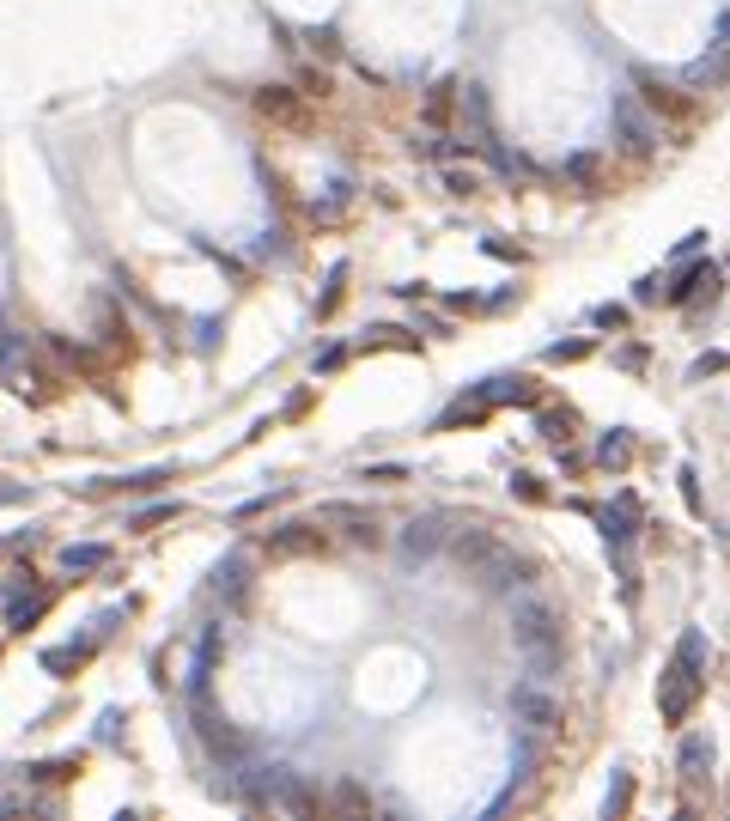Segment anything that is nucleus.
<instances>
[{"label": "nucleus", "instance_id": "1", "mask_svg": "<svg viewBox=\"0 0 730 821\" xmlns=\"http://www.w3.org/2000/svg\"><path fill=\"white\" fill-rule=\"evenodd\" d=\"M700 694H706V639L688 627L676 639V657L664 663V676H657V712H664V724H688Z\"/></svg>", "mask_w": 730, "mask_h": 821}, {"label": "nucleus", "instance_id": "2", "mask_svg": "<svg viewBox=\"0 0 730 821\" xmlns=\"http://www.w3.org/2000/svg\"><path fill=\"white\" fill-rule=\"evenodd\" d=\"M244 803L250 809H280V815H299V821H311V815H323L329 809V797H317L292 767H250L244 773Z\"/></svg>", "mask_w": 730, "mask_h": 821}, {"label": "nucleus", "instance_id": "3", "mask_svg": "<svg viewBox=\"0 0 730 821\" xmlns=\"http://www.w3.org/2000/svg\"><path fill=\"white\" fill-rule=\"evenodd\" d=\"M511 645H518L536 669H554L560 651H566V627H560V609L542 603V596H524L518 609H511Z\"/></svg>", "mask_w": 730, "mask_h": 821}, {"label": "nucleus", "instance_id": "4", "mask_svg": "<svg viewBox=\"0 0 730 821\" xmlns=\"http://www.w3.org/2000/svg\"><path fill=\"white\" fill-rule=\"evenodd\" d=\"M195 730H201V742H207V755L213 761H244V730L232 724V718H219L213 712V700H207V676H195Z\"/></svg>", "mask_w": 730, "mask_h": 821}, {"label": "nucleus", "instance_id": "5", "mask_svg": "<svg viewBox=\"0 0 730 821\" xmlns=\"http://www.w3.org/2000/svg\"><path fill=\"white\" fill-rule=\"evenodd\" d=\"M317 524L341 530L353 548H378V542H384L378 511H372V505H353V499H323V505H317Z\"/></svg>", "mask_w": 730, "mask_h": 821}, {"label": "nucleus", "instance_id": "6", "mask_svg": "<svg viewBox=\"0 0 730 821\" xmlns=\"http://www.w3.org/2000/svg\"><path fill=\"white\" fill-rule=\"evenodd\" d=\"M256 116L274 122V128L305 134V128H311V98L292 92V86H262V92H256Z\"/></svg>", "mask_w": 730, "mask_h": 821}, {"label": "nucleus", "instance_id": "7", "mask_svg": "<svg viewBox=\"0 0 730 821\" xmlns=\"http://www.w3.org/2000/svg\"><path fill=\"white\" fill-rule=\"evenodd\" d=\"M615 134H621V146H627L633 159H651V153H657V128H651V116H645L639 98H615Z\"/></svg>", "mask_w": 730, "mask_h": 821}, {"label": "nucleus", "instance_id": "8", "mask_svg": "<svg viewBox=\"0 0 730 821\" xmlns=\"http://www.w3.org/2000/svg\"><path fill=\"white\" fill-rule=\"evenodd\" d=\"M633 92H639V104H645L651 116H664V122H688V116H694V98L676 92L670 80H657V73H639Z\"/></svg>", "mask_w": 730, "mask_h": 821}, {"label": "nucleus", "instance_id": "9", "mask_svg": "<svg viewBox=\"0 0 730 821\" xmlns=\"http://www.w3.org/2000/svg\"><path fill=\"white\" fill-rule=\"evenodd\" d=\"M475 578H481L493 596H511V590H524V584H530V560H524V554H511V548H493V554L475 566Z\"/></svg>", "mask_w": 730, "mask_h": 821}, {"label": "nucleus", "instance_id": "10", "mask_svg": "<svg viewBox=\"0 0 730 821\" xmlns=\"http://www.w3.org/2000/svg\"><path fill=\"white\" fill-rule=\"evenodd\" d=\"M511 712H518L524 730H554L560 724V700L542 682H518V688H511Z\"/></svg>", "mask_w": 730, "mask_h": 821}, {"label": "nucleus", "instance_id": "11", "mask_svg": "<svg viewBox=\"0 0 730 821\" xmlns=\"http://www.w3.org/2000/svg\"><path fill=\"white\" fill-rule=\"evenodd\" d=\"M396 548H402V566H420V560H432L438 548H445V530H438V517H414Z\"/></svg>", "mask_w": 730, "mask_h": 821}, {"label": "nucleus", "instance_id": "12", "mask_svg": "<svg viewBox=\"0 0 730 821\" xmlns=\"http://www.w3.org/2000/svg\"><path fill=\"white\" fill-rule=\"evenodd\" d=\"M712 761H718L712 736H682V749H676V773H682V785H706V779H712Z\"/></svg>", "mask_w": 730, "mask_h": 821}, {"label": "nucleus", "instance_id": "13", "mask_svg": "<svg viewBox=\"0 0 730 821\" xmlns=\"http://www.w3.org/2000/svg\"><path fill=\"white\" fill-rule=\"evenodd\" d=\"M445 548H451V560H457V566H469V572H475V566H481L499 542H493V530L469 524V530H451V536H445Z\"/></svg>", "mask_w": 730, "mask_h": 821}, {"label": "nucleus", "instance_id": "14", "mask_svg": "<svg viewBox=\"0 0 730 821\" xmlns=\"http://www.w3.org/2000/svg\"><path fill=\"white\" fill-rule=\"evenodd\" d=\"M323 548H329V536L311 530V524H280L268 536V554H323Z\"/></svg>", "mask_w": 730, "mask_h": 821}, {"label": "nucleus", "instance_id": "15", "mask_svg": "<svg viewBox=\"0 0 730 821\" xmlns=\"http://www.w3.org/2000/svg\"><path fill=\"white\" fill-rule=\"evenodd\" d=\"M481 396L499 408V402H518V408H530L536 402V378H524V371H505V378H487L481 384Z\"/></svg>", "mask_w": 730, "mask_h": 821}, {"label": "nucleus", "instance_id": "16", "mask_svg": "<svg viewBox=\"0 0 730 821\" xmlns=\"http://www.w3.org/2000/svg\"><path fill=\"white\" fill-rule=\"evenodd\" d=\"M487 414H493V402H487V396H481V390H475V402H469V396H463V402H451V408H445V414H438V432H451V426H481V420H487Z\"/></svg>", "mask_w": 730, "mask_h": 821}, {"label": "nucleus", "instance_id": "17", "mask_svg": "<svg viewBox=\"0 0 730 821\" xmlns=\"http://www.w3.org/2000/svg\"><path fill=\"white\" fill-rule=\"evenodd\" d=\"M566 183L584 189V195H597V189H603V159H597V153H572V159H566Z\"/></svg>", "mask_w": 730, "mask_h": 821}, {"label": "nucleus", "instance_id": "18", "mask_svg": "<svg viewBox=\"0 0 730 821\" xmlns=\"http://www.w3.org/2000/svg\"><path fill=\"white\" fill-rule=\"evenodd\" d=\"M597 524H603L609 548H627V542H633V499H621V511H615V505H609V511H597Z\"/></svg>", "mask_w": 730, "mask_h": 821}, {"label": "nucleus", "instance_id": "19", "mask_svg": "<svg viewBox=\"0 0 730 821\" xmlns=\"http://www.w3.org/2000/svg\"><path fill=\"white\" fill-rule=\"evenodd\" d=\"M457 92H463L457 80H438V86L426 92V122H432V128H445V122H451V110H457Z\"/></svg>", "mask_w": 730, "mask_h": 821}, {"label": "nucleus", "instance_id": "20", "mask_svg": "<svg viewBox=\"0 0 730 821\" xmlns=\"http://www.w3.org/2000/svg\"><path fill=\"white\" fill-rule=\"evenodd\" d=\"M572 426H578V414H572V408H542V420H536V432H542L548 444H560V451L572 444Z\"/></svg>", "mask_w": 730, "mask_h": 821}, {"label": "nucleus", "instance_id": "21", "mask_svg": "<svg viewBox=\"0 0 730 821\" xmlns=\"http://www.w3.org/2000/svg\"><path fill=\"white\" fill-rule=\"evenodd\" d=\"M329 809H347V815H372L378 803H372V791H365V785H353V779H341V785L329 791Z\"/></svg>", "mask_w": 730, "mask_h": 821}, {"label": "nucleus", "instance_id": "22", "mask_svg": "<svg viewBox=\"0 0 730 821\" xmlns=\"http://www.w3.org/2000/svg\"><path fill=\"white\" fill-rule=\"evenodd\" d=\"M244 560H219L213 566V596H226V603H238V596H244Z\"/></svg>", "mask_w": 730, "mask_h": 821}, {"label": "nucleus", "instance_id": "23", "mask_svg": "<svg viewBox=\"0 0 730 821\" xmlns=\"http://www.w3.org/2000/svg\"><path fill=\"white\" fill-rule=\"evenodd\" d=\"M61 566H67V572H98V566H110V548H104V542L67 548V554H61Z\"/></svg>", "mask_w": 730, "mask_h": 821}, {"label": "nucleus", "instance_id": "24", "mask_svg": "<svg viewBox=\"0 0 730 821\" xmlns=\"http://www.w3.org/2000/svg\"><path fill=\"white\" fill-rule=\"evenodd\" d=\"M627 809H633V773H615V785L603 797V821H621Z\"/></svg>", "mask_w": 730, "mask_h": 821}, {"label": "nucleus", "instance_id": "25", "mask_svg": "<svg viewBox=\"0 0 730 821\" xmlns=\"http://www.w3.org/2000/svg\"><path fill=\"white\" fill-rule=\"evenodd\" d=\"M597 463H603V469H627V463H633V438H627V432H609L603 451H597Z\"/></svg>", "mask_w": 730, "mask_h": 821}, {"label": "nucleus", "instance_id": "26", "mask_svg": "<svg viewBox=\"0 0 730 821\" xmlns=\"http://www.w3.org/2000/svg\"><path fill=\"white\" fill-rule=\"evenodd\" d=\"M43 609H49V590H37V596H19V603L7 609V627H31V621H43Z\"/></svg>", "mask_w": 730, "mask_h": 821}, {"label": "nucleus", "instance_id": "27", "mask_svg": "<svg viewBox=\"0 0 730 821\" xmlns=\"http://www.w3.org/2000/svg\"><path fill=\"white\" fill-rule=\"evenodd\" d=\"M86 657H92V645H61V651L43 657V669H49V676H67V669H80Z\"/></svg>", "mask_w": 730, "mask_h": 821}, {"label": "nucleus", "instance_id": "28", "mask_svg": "<svg viewBox=\"0 0 730 821\" xmlns=\"http://www.w3.org/2000/svg\"><path fill=\"white\" fill-rule=\"evenodd\" d=\"M177 511H183L177 499H165V505H146V511H134V517H128V530H159V524H171Z\"/></svg>", "mask_w": 730, "mask_h": 821}, {"label": "nucleus", "instance_id": "29", "mask_svg": "<svg viewBox=\"0 0 730 821\" xmlns=\"http://www.w3.org/2000/svg\"><path fill=\"white\" fill-rule=\"evenodd\" d=\"M511 499H524V505H542V499H548V487H542V475H530V469H518V475H511Z\"/></svg>", "mask_w": 730, "mask_h": 821}, {"label": "nucleus", "instance_id": "30", "mask_svg": "<svg viewBox=\"0 0 730 821\" xmlns=\"http://www.w3.org/2000/svg\"><path fill=\"white\" fill-rule=\"evenodd\" d=\"M73 773H80V761H43V767H31V779H43V785H61Z\"/></svg>", "mask_w": 730, "mask_h": 821}, {"label": "nucleus", "instance_id": "31", "mask_svg": "<svg viewBox=\"0 0 730 821\" xmlns=\"http://www.w3.org/2000/svg\"><path fill=\"white\" fill-rule=\"evenodd\" d=\"M341 280H347V262H335V268H329V286H323V298H317V305H323V317L341 305Z\"/></svg>", "mask_w": 730, "mask_h": 821}, {"label": "nucleus", "instance_id": "32", "mask_svg": "<svg viewBox=\"0 0 730 821\" xmlns=\"http://www.w3.org/2000/svg\"><path fill=\"white\" fill-rule=\"evenodd\" d=\"M676 481H682V499H688V511L700 517V511H706V493H700V475H694V469H682Z\"/></svg>", "mask_w": 730, "mask_h": 821}, {"label": "nucleus", "instance_id": "33", "mask_svg": "<svg viewBox=\"0 0 730 821\" xmlns=\"http://www.w3.org/2000/svg\"><path fill=\"white\" fill-rule=\"evenodd\" d=\"M548 359H554V365H566V359H591V341H554Z\"/></svg>", "mask_w": 730, "mask_h": 821}, {"label": "nucleus", "instance_id": "34", "mask_svg": "<svg viewBox=\"0 0 730 821\" xmlns=\"http://www.w3.org/2000/svg\"><path fill=\"white\" fill-rule=\"evenodd\" d=\"M365 335H372V347H420L408 329H365Z\"/></svg>", "mask_w": 730, "mask_h": 821}, {"label": "nucleus", "instance_id": "35", "mask_svg": "<svg viewBox=\"0 0 730 821\" xmlns=\"http://www.w3.org/2000/svg\"><path fill=\"white\" fill-rule=\"evenodd\" d=\"M445 189L451 195H481V177L475 171H445Z\"/></svg>", "mask_w": 730, "mask_h": 821}, {"label": "nucleus", "instance_id": "36", "mask_svg": "<svg viewBox=\"0 0 730 821\" xmlns=\"http://www.w3.org/2000/svg\"><path fill=\"white\" fill-rule=\"evenodd\" d=\"M591 323H603V329H627V305H597Z\"/></svg>", "mask_w": 730, "mask_h": 821}, {"label": "nucleus", "instance_id": "37", "mask_svg": "<svg viewBox=\"0 0 730 821\" xmlns=\"http://www.w3.org/2000/svg\"><path fill=\"white\" fill-rule=\"evenodd\" d=\"M712 371H730V353H700L694 359V378H712Z\"/></svg>", "mask_w": 730, "mask_h": 821}, {"label": "nucleus", "instance_id": "38", "mask_svg": "<svg viewBox=\"0 0 730 821\" xmlns=\"http://www.w3.org/2000/svg\"><path fill=\"white\" fill-rule=\"evenodd\" d=\"M365 481H384V487H396V481H408V469H402V463H378V469H365Z\"/></svg>", "mask_w": 730, "mask_h": 821}, {"label": "nucleus", "instance_id": "39", "mask_svg": "<svg viewBox=\"0 0 730 821\" xmlns=\"http://www.w3.org/2000/svg\"><path fill=\"white\" fill-rule=\"evenodd\" d=\"M299 92H305V98H323V92H329V73H299Z\"/></svg>", "mask_w": 730, "mask_h": 821}, {"label": "nucleus", "instance_id": "40", "mask_svg": "<svg viewBox=\"0 0 730 821\" xmlns=\"http://www.w3.org/2000/svg\"><path fill=\"white\" fill-rule=\"evenodd\" d=\"M657 298H664V280L645 274V280H639V305H657Z\"/></svg>", "mask_w": 730, "mask_h": 821}]
</instances>
